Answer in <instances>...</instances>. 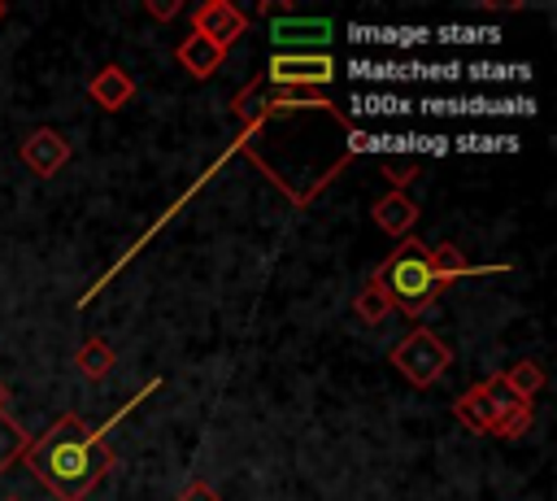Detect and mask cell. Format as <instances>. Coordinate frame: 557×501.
<instances>
[{"label": "cell", "instance_id": "2", "mask_svg": "<svg viewBox=\"0 0 557 501\" xmlns=\"http://www.w3.org/2000/svg\"><path fill=\"white\" fill-rule=\"evenodd\" d=\"M374 279L387 292V301L400 314H409V318H418L440 296V283L431 274V261H426V244L422 240H400L396 253L374 270Z\"/></svg>", "mask_w": 557, "mask_h": 501}, {"label": "cell", "instance_id": "8", "mask_svg": "<svg viewBox=\"0 0 557 501\" xmlns=\"http://www.w3.org/2000/svg\"><path fill=\"white\" fill-rule=\"evenodd\" d=\"M17 157H22V166H26L30 174L52 179V174L70 161V139H65L61 131H52V126H35V131L17 144Z\"/></svg>", "mask_w": 557, "mask_h": 501}, {"label": "cell", "instance_id": "4", "mask_svg": "<svg viewBox=\"0 0 557 501\" xmlns=\"http://www.w3.org/2000/svg\"><path fill=\"white\" fill-rule=\"evenodd\" d=\"M331 78H335L331 52H274L261 74V83L274 87H326Z\"/></svg>", "mask_w": 557, "mask_h": 501}, {"label": "cell", "instance_id": "21", "mask_svg": "<svg viewBox=\"0 0 557 501\" xmlns=\"http://www.w3.org/2000/svg\"><path fill=\"white\" fill-rule=\"evenodd\" d=\"M4 401H9V388H4V383H0V410H4Z\"/></svg>", "mask_w": 557, "mask_h": 501}, {"label": "cell", "instance_id": "10", "mask_svg": "<svg viewBox=\"0 0 557 501\" xmlns=\"http://www.w3.org/2000/svg\"><path fill=\"white\" fill-rule=\"evenodd\" d=\"M174 61H178L191 78H213V74L226 65V48L209 44L205 35H183L178 48H174Z\"/></svg>", "mask_w": 557, "mask_h": 501}, {"label": "cell", "instance_id": "23", "mask_svg": "<svg viewBox=\"0 0 557 501\" xmlns=\"http://www.w3.org/2000/svg\"><path fill=\"white\" fill-rule=\"evenodd\" d=\"M9 501H22V497H9Z\"/></svg>", "mask_w": 557, "mask_h": 501}, {"label": "cell", "instance_id": "16", "mask_svg": "<svg viewBox=\"0 0 557 501\" xmlns=\"http://www.w3.org/2000/svg\"><path fill=\"white\" fill-rule=\"evenodd\" d=\"M352 314H357L366 327H374V322H383V318L392 314V301H387V292L379 288V279H366V288L352 296Z\"/></svg>", "mask_w": 557, "mask_h": 501}, {"label": "cell", "instance_id": "20", "mask_svg": "<svg viewBox=\"0 0 557 501\" xmlns=\"http://www.w3.org/2000/svg\"><path fill=\"white\" fill-rule=\"evenodd\" d=\"M144 9H148L157 22H170V17L183 13V0H144Z\"/></svg>", "mask_w": 557, "mask_h": 501}, {"label": "cell", "instance_id": "9", "mask_svg": "<svg viewBox=\"0 0 557 501\" xmlns=\"http://www.w3.org/2000/svg\"><path fill=\"white\" fill-rule=\"evenodd\" d=\"M426 261H431V274L440 288H448L453 279H474V274H505L509 261H496V266H474L466 261V253L457 244H431L426 248Z\"/></svg>", "mask_w": 557, "mask_h": 501}, {"label": "cell", "instance_id": "14", "mask_svg": "<svg viewBox=\"0 0 557 501\" xmlns=\"http://www.w3.org/2000/svg\"><path fill=\"white\" fill-rule=\"evenodd\" d=\"M113 362H117V353H113V344H109L104 335H87L83 349L74 353V366H78V375H87V379H104V375L113 370Z\"/></svg>", "mask_w": 557, "mask_h": 501}, {"label": "cell", "instance_id": "3", "mask_svg": "<svg viewBox=\"0 0 557 501\" xmlns=\"http://www.w3.org/2000/svg\"><path fill=\"white\" fill-rule=\"evenodd\" d=\"M453 362V349L431 331V327H413L409 335L396 340L392 349V366L413 383V388H431Z\"/></svg>", "mask_w": 557, "mask_h": 501}, {"label": "cell", "instance_id": "19", "mask_svg": "<svg viewBox=\"0 0 557 501\" xmlns=\"http://www.w3.org/2000/svg\"><path fill=\"white\" fill-rule=\"evenodd\" d=\"M178 501H222V497H218V488H213L209 479H191V484L178 492Z\"/></svg>", "mask_w": 557, "mask_h": 501}, {"label": "cell", "instance_id": "13", "mask_svg": "<svg viewBox=\"0 0 557 501\" xmlns=\"http://www.w3.org/2000/svg\"><path fill=\"white\" fill-rule=\"evenodd\" d=\"M453 418H457L466 431H474V436H487V423H492V414H487V392H483V383L466 388V392L453 401Z\"/></svg>", "mask_w": 557, "mask_h": 501}, {"label": "cell", "instance_id": "18", "mask_svg": "<svg viewBox=\"0 0 557 501\" xmlns=\"http://www.w3.org/2000/svg\"><path fill=\"white\" fill-rule=\"evenodd\" d=\"M422 174V161L413 152H400V157H383V179L392 183V192H405L413 179Z\"/></svg>", "mask_w": 557, "mask_h": 501}, {"label": "cell", "instance_id": "15", "mask_svg": "<svg viewBox=\"0 0 557 501\" xmlns=\"http://www.w3.org/2000/svg\"><path fill=\"white\" fill-rule=\"evenodd\" d=\"M500 379H505V388H509L513 396L531 401V396L544 388V366H540V362H531V357H522V362H513L509 370H500Z\"/></svg>", "mask_w": 557, "mask_h": 501}, {"label": "cell", "instance_id": "1", "mask_svg": "<svg viewBox=\"0 0 557 501\" xmlns=\"http://www.w3.org/2000/svg\"><path fill=\"white\" fill-rule=\"evenodd\" d=\"M161 388V379H148L131 401H122L100 427H87L78 414H61L26 453V471L57 497V501H87L91 488L113 471V449L104 444L109 431L135 414V405H144L152 392Z\"/></svg>", "mask_w": 557, "mask_h": 501}, {"label": "cell", "instance_id": "6", "mask_svg": "<svg viewBox=\"0 0 557 501\" xmlns=\"http://www.w3.org/2000/svg\"><path fill=\"white\" fill-rule=\"evenodd\" d=\"M270 39L278 44V52H326L335 39V22L331 17H296L283 13L270 22Z\"/></svg>", "mask_w": 557, "mask_h": 501}, {"label": "cell", "instance_id": "22", "mask_svg": "<svg viewBox=\"0 0 557 501\" xmlns=\"http://www.w3.org/2000/svg\"><path fill=\"white\" fill-rule=\"evenodd\" d=\"M4 17H9V4H4V0H0V22H4Z\"/></svg>", "mask_w": 557, "mask_h": 501}, {"label": "cell", "instance_id": "5", "mask_svg": "<svg viewBox=\"0 0 557 501\" xmlns=\"http://www.w3.org/2000/svg\"><path fill=\"white\" fill-rule=\"evenodd\" d=\"M483 392H487V414H492L487 436H496V440H518V436H527V427L535 423L531 401L513 396V392L505 388V379H500V375L483 379Z\"/></svg>", "mask_w": 557, "mask_h": 501}, {"label": "cell", "instance_id": "12", "mask_svg": "<svg viewBox=\"0 0 557 501\" xmlns=\"http://www.w3.org/2000/svg\"><path fill=\"white\" fill-rule=\"evenodd\" d=\"M370 218H374L379 231H387V235H405V231L418 222V205H413L409 192H383V196L374 200Z\"/></svg>", "mask_w": 557, "mask_h": 501}, {"label": "cell", "instance_id": "11", "mask_svg": "<svg viewBox=\"0 0 557 501\" xmlns=\"http://www.w3.org/2000/svg\"><path fill=\"white\" fill-rule=\"evenodd\" d=\"M87 96L104 109V113H117L131 96H135V78L122 70V65H104V70H96L91 74V83H87Z\"/></svg>", "mask_w": 557, "mask_h": 501}, {"label": "cell", "instance_id": "17", "mask_svg": "<svg viewBox=\"0 0 557 501\" xmlns=\"http://www.w3.org/2000/svg\"><path fill=\"white\" fill-rule=\"evenodd\" d=\"M26 449H30V436L22 431L17 418H9V414L0 410V475H4L13 462H22Z\"/></svg>", "mask_w": 557, "mask_h": 501}, {"label": "cell", "instance_id": "7", "mask_svg": "<svg viewBox=\"0 0 557 501\" xmlns=\"http://www.w3.org/2000/svg\"><path fill=\"white\" fill-rule=\"evenodd\" d=\"M191 35H205L218 48H231L239 35H248V13L231 0H200L191 9Z\"/></svg>", "mask_w": 557, "mask_h": 501}]
</instances>
